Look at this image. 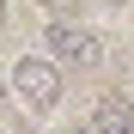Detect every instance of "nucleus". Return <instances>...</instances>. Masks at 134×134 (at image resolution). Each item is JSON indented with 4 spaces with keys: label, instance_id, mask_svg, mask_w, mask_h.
<instances>
[{
    "label": "nucleus",
    "instance_id": "f257e3e1",
    "mask_svg": "<svg viewBox=\"0 0 134 134\" xmlns=\"http://www.w3.org/2000/svg\"><path fill=\"white\" fill-rule=\"evenodd\" d=\"M12 92L25 98L31 110H55V98H61V67H55L49 55H18V61H12Z\"/></svg>",
    "mask_w": 134,
    "mask_h": 134
},
{
    "label": "nucleus",
    "instance_id": "423d86ee",
    "mask_svg": "<svg viewBox=\"0 0 134 134\" xmlns=\"http://www.w3.org/2000/svg\"><path fill=\"white\" fill-rule=\"evenodd\" d=\"M0 6H6V0H0Z\"/></svg>",
    "mask_w": 134,
    "mask_h": 134
},
{
    "label": "nucleus",
    "instance_id": "7ed1b4c3",
    "mask_svg": "<svg viewBox=\"0 0 134 134\" xmlns=\"http://www.w3.org/2000/svg\"><path fill=\"white\" fill-rule=\"evenodd\" d=\"M92 128H98V134H134V104H128V98H104V104L92 110Z\"/></svg>",
    "mask_w": 134,
    "mask_h": 134
},
{
    "label": "nucleus",
    "instance_id": "20e7f679",
    "mask_svg": "<svg viewBox=\"0 0 134 134\" xmlns=\"http://www.w3.org/2000/svg\"><path fill=\"white\" fill-rule=\"evenodd\" d=\"M67 134H98V128H92V122H79V128H67Z\"/></svg>",
    "mask_w": 134,
    "mask_h": 134
},
{
    "label": "nucleus",
    "instance_id": "39448f33",
    "mask_svg": "<svg viewBox=\"0 0 134 134\" xmlns=\"http://www.w3.org/2000/svg\"><path fill=\"white\" fill-rule=\"evenodd\" d=\"M49 6H61V0H49Z\"/></svg>",
    "mask_w": 134,
    "mask_h": 134
},
{
    "label": "nucleus",
    "instance_id": "f03ea898",
    "mask_svg": "<svg viewBox=\"0 0 134 134\" xmlns=\"http://www.w3.org/2000/svg\"><path fill=\"white\" fill-rule=\"evenodd\" d=\"M43 43H49V61L55 67H98L104 61V37L98 31H85V25H55L43 31Z\"/></svg>",
    "mask_w": 134,
    "mask_h": 134
}]
</instances>
